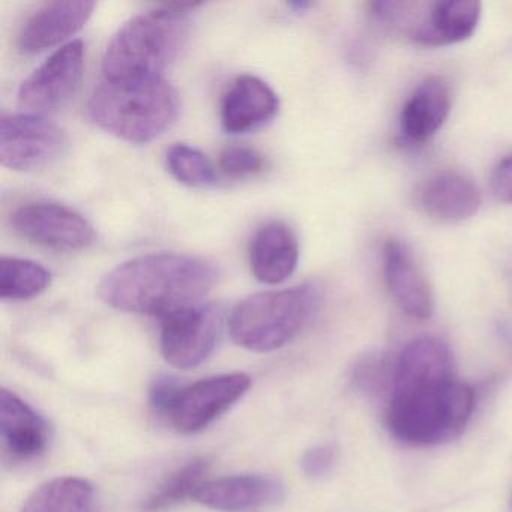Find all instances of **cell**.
I'll use <instances>...</instances> for the list:
<instances>
[{
    "label": "cell",
    "instance_id": "4316f807",
    "mask_svg": "<svg viewBox=\"0 0 512 512\" xmlns=\"http://www.w3.org/2000/svg\"><path fill=\"white\" fill-rule=\"evenodd\" d=\"M181 388V383L173 377L161 376L154 380L151 389H149V403H151L152 409L158 416L166 418Z\"/></svg>",
    "mask_w": 512,
    "mask_h": 512
},
{
    "label": "cell",
    "instance_id": "83f0119b",
    "mask_svg": "<svg viewBox=\"0 0 512 512\" xmlns=\"http://www.w3.org/2000/svg\"><path fill=\"white\" fill-rule=\"evenodd\" d=\"M491 190L500 202L512 203V155L503 158L491 173Z\"/></svg>",
    "mask_w": 512,
    "mask_h": 512
},
{
    "label": "cell",
    "instance_id": "7a4b0ae2",
    "mask_svg": "<svg viewBox=\"0 0 512 512\" xmlns=\"http://www.w3.org/2000/svg\"><path fill=\"white\" fill-rule=\"evenodd\" d=\"M178 91L164 77L104 80L88 103V115L118 139L145 145L163 136L178 119Z\"/></svg>",
    "mask_w": 512,
    "mask_h": 512
},
{
    "label": "cell",
    "instance_id": "d6986e66",
    "mask_svg": "<svg viewBox=\"0 0 512 512\" xmlns=\"http://www.w3.org/2000/svg\"><path fill=\"white\" fill-rule=\"evenodd\" d=\"M251 272L263 284L284 283L299 262V242L292 227L283 221L263 224L250 242Z\"/></svg>",
    "mask_w": 512,
    "mask_h": 512
},
{
    "label": "cell",
    "instance_id": "d4e9b609",
    "mask_svg": "<svg viewBox=\"0 0 512 512\" xmlns=\"http://www.w3.org/2000/svg\"><path fill=\"white\" fill-rule=\"evenodd\" d=\"M265 166L263 155L248 146H227L218 158L221 173L233 179L259 175L265 170Z\"/></svg>",
    "mask_w": 512,
    "mask_h": 512
},
{
    "label": "cell",
    "instance_id": "2e32d148",
    "mask_svg": "<svg viewBox=\"0 0 512 512\" xmlns=\"http://www.w3.org/2000/svg\"><path fill=\"white\" fill-rule=\"evenodd\" d=\"M95 2H50L37 11L23 26L19 38L20 52L37 55L46 52L85 28L94 14Z\"/></svg>",
    "mask_w": 512,
    "mask_h": 512
},
{
    "label": "cell",
    "instance_id": "5bb4252c",
    "mask_svg": "<svg viewBox=\"0 0 512 512\" xmlns=\"http://www.w3.org/2000/svg\"><path fill=\"white\" fill-rule=\"evenodd\" d=\"M451 379H455L451 347L440 338L419 337L395 359L391 395Z\"/></svg>",
    "mask_w": 512,
    "mask_h": 512
},
{
    "label": "cell",
    "instance_id": "ac0fdd59",
    "mask_svg": "<svg viewBox=\"0 0 512 512\" xmlns=\"http://www.w3.org/2000/svg\"><path fill=\"white\" fill-rule=\"evenodd\" d=\"M0 437L11 457L34 460L49 446V425L31 404L4 388L0 391Z\"/></svg>",
    "mask_w": 512,
    "mask_h": 512
},
{
    "label": "cell",
    "instance_id": "5b68a950",
    "mask_svg": "<svg viewBox=\"0 0 512 512\" xmlns=\"http://www.w3.org/2000/svg\"><path fill=\"white\" fill-rule=\"evenodd\" d=\"M320 302L322 292L314 283L248 296L230 313V337L251 352H274L301 334Z\"/></svg>",
    "mask_w": 512,
    "mask_h": 512
},
{
    "label": "cell",
    "instance_id": "8992f818",
    "mask_svg": "<svg viewBox=\"0 0 512 512\" xmlns=\"http://www.w3.org/2000/svg\"><path fill=\"white\" fill-rule=\"evenodd\" d=\"M224 311L217 304H197L161 319L160 347L173 367L191 370L211 356L223 332Z\"/></svg>",
    "mask_w": 512,
    "mask_h": 512
},
{
    "label": "cell",
    "instance_id": "8fae6325",
    "mask_svg": "<svg viewBox=\"0 0 512 512\" xmlns=\"http://www.w3.org/2000/svg\"><path fill=\"white\" fill-rule=\"evenodd\" d=\"M284 496V485L272 476L233 475L203 482L193 499L215 511L245 512L277 505Z\"/></svg>",
    "mask_w": 512,
    "mask_h": 512
},
{
    "label": "cell",
    "instance_id": "4fadbf2b",
    "mask_svg": "<svg viewBox=\"0 0 512 512\" xmlns=\"http://www.w3.org/2000/svg\"><path fill=\"white\" fill-rule=\"evenodd\" d=\"M382 259L386 286L401 311L412 319H430L433 293L409 248L397 239H389L383 247Z\"/></svg>",
    "mask_w": 512,
    "mask_h": 512
},
{
    "label": "cell",
    "instance_id": "7c38bea8",
    "mask_svg": "<svg viewBox=\"0 0 512 512\" xmlns=\"http://www.w3.org/2000/svg\"><path fill=\"white\" fill-rule=\"evenodd\" d=\"M482 5L473 0L434 2L424 16L416 17L404 34L422 47L463 43L475 34L481 22Z\"/></svg>",
    "mask_w": 512,
    "mask_h": 512
},
{
    "label": "cell",
    "instance_id": "7402d4cb",
    "mask_svg": "<svg viewBox=\"0 0 512 512\" xmlns=\"http://www.w3.org/2000/svg\"><path fill=\"white\" fill-rule=\"evenodd\" d=\"M52 284V272L40 263L19 257L0 260V296L5 301H26L46 292Z\"/></svg>",
    "mask_w": 512,
    "mask_h": 512
},
{
    "label": "cell",
    "instance_id": "484cf974",
    "mask_svg": "<svg viewBox=\"0 0 512 512\" xmlns=\"http://www.w3.org/2000/svg\"><path fill=\"white\" fill-rule=\"evenodd\" d=\"M338 452L332 445H317L305 451L302 455L301 466L305 475L320 479L331 475L337 464Z\"/></svg>",
    "mask_w": 512,
    "mask_h": 512
},
{
    "label": "cell",
    "instance_id": "3957f363",
    "mask_svg": "<svg viewBox=\"0 0 512 512\" xmlns=\"http://www.w3.org/2000/svg\"><path fill=\"white\" fill-rule=\"evenodd\" d=\"M187 11L166 4L128 20L110 40L103 59L107 80L163 77L190 37Z\"/></svg>",
    "mask_w": 512,
    "mask_h": 512
},
{
    "label": "cell",
    "instance_id": "e0dca14e",
    "mask_svg": "<svg viewBox=\"0 0 512 512\" xmlns=\"http://www.w3.org/2000/svg\"><path fill=\"white\" fill-rule=\"evenodd\" d=\"M451 91L442 77H428L416 86L401 109L400 137L406 145H424L433 139L451 113Z\"/></svg>",
    "mask_w": 512,
    "mask_h": 512
},
{
    "label": "cell",
    "instance_id": "cb8c5ba5",
    "mask_svg": "<svg viewBox=\"0 0 512 512\" xmlns=\"http://www.w3.org/2000/svg\"><path fill=\"white\" fill-rule=\"evenodd\" d=\"M167 167L181 184L193 188H209L218 184V175L209 158L188 145H173L167 151Z\"/></svg>",
    "mask_w": 512,
    "mask_h": 512
},
{
    "label": "cell",
    "instance_id": "44dd1931",
    "mask_svg": "<svg viewBox=\"0 0 512 512\" xmlns=\"http://www.w3.org/2000/svg\"><path fill=\"white\" fill-rule=\"evenodd\" d=\"M22 512H97V491L88 479L59 476L40 485Z\"/></svg>",
    "mask_w": 512,
    "mask_h": 512
},
{
    "label": "cell",
    "instance_id": "ba28073f",
    "mask_svg": "<svg viewBox=\"0 0 512 512\" xmlns=\"http://www.w3.org/2000/svg\"><path fill=\"white\" fill-rule=\"evenodd\" d=\"M250 386L251 377L245 373L220 374L182 385L166 419L179 433H199L232 409Z\"/></svg>",
    "mask_w": 512,
    "mask_h": 512
},
{
    "label": "cell",
    "instance_id": "ffe728a7",
    "mask_svg": "<svg viewBox=\"0 0 512 512\" xmlns=\"http://www.w3.org/2000/svg\"><path fill=\"white\" fill-rule=\"evenodd\" d=\"M419 203L430 217L446 223L469 220L481 208V193L466 173L442 170L425 181Z\"/></svg>",
    "mask_w": 512,
    "mask_h": 512
},
{
    "label": "cell",
    "instance_id": "9a60e30c",
    "mask_svg": "<svg viewBox=\"0 0 512 512\" xmlns=\"http://www.w3.org/2000/svg\"><path fill=\"white\" fill-rule=\"evenodd\" d=\"M280 110L274 89L245 74L232 83L221 101V125L230 134H244L269 124Z\"/></svg>",
    "mask_w": 512,
    "mask_h": 512
},
{
    "label": "cell",
    "instance_id": "603a6c76",
    "mask_svg": "<svg viewBox=\"0 0 512 512\" xmlns=\"http://www.w3.org/2000/svg\"><path fill=\"white\" fill-rule=\"evenodd\" d=\"M209 463L205 458L187 461L175 472L170 473L142 503L143 512H161L178 505L187 497H193L203 484Z\"/></svg>",
    "mask_w": 512,
    "mask_h": 512
},
{
    "label": "cell",
    "instance_id": "277c9868",
    "mask_svg": "<svg viewBox=\"0 0 512 512\" xmlns=\"http://www.w3.org/2000/svg\"><path fill=\"white\" fill-rule=\"evenodd\" d=\"M472 388L457 379L443 380L391 395L388 427L401 442L442 445L457 439L472 416Z\"/></svg>",
    "mask_w": 512,
    "mask_h": 512
},
{
    "label": "cell",
    "instance_id": "9c48e42d",
    "mask_svg": "<svg viewBox=\"0 0 512 512\" xmlns=\"http://www.w3.org/2000/svg\"><path fill=\"white\" fill-rule=\"evenodd\" d=\"M85 70V46L74 40L56 50L20 86L19 106L32 115L55 112L79 91Z\"/></svg>",
    "mask_w": 512,
    "mask_h": 512
},
{
    "label": "cell",
    "instance_id": "30bf717a",
    "mask_svg": "<svg viewBox=\"0 0 512 512\" xmlns=\"http://www.w3.org/2000/svg\"><path fill=\"white\" fill-rule=\"evenodd\" d=\"M11 224L22 238L52 250H85L95 242L92 224L59 203H26L11 215Z\"/></svg>",
    "mask_w": 512,
    "mask_h": 512
},
{
    "label": "cell",
    "instance_id": "52a82bcc",
    "mask_svg": "<svg viewBox=\"0 0 512 512\" xmlns=\"http://www.w3.org/2000/svg\"><path fill=\"white\" fill-rule=\"evenodd\" d=\"M68 136L41 115H8L0 121V163L16 172L52 166L65 154Z\"/></svg>",
    "mask_w": 512,
    "mask_h": 512
},
{
    "label": "cell",
    "instance_id": "6da1fadb",
    "mask_svg": "<svg viewBox=\"0 0 512 512\" xmlns=\"http://www.w3.org/2000/svg\"><path fill=\"white\" fill-rule=\"evenodd\" d=\"M217 278V269L197 257L146 254L110 271L98 284V296L116 310L163 319L200 304Z\"/></svg>",
    "mask_w": 512,
    "mask_h": 512
}]
</instances>
